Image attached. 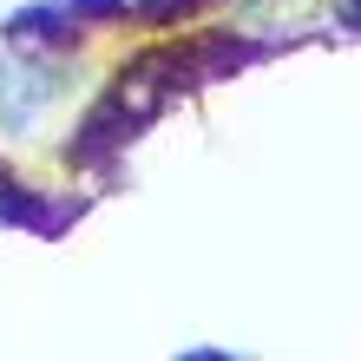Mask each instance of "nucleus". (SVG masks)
<instances>
[{
  "label": "nucleus",
  "mask_w": 361,
  "mask_h": 361,
  "mask_svg": "<svg viewBox=\"0 0 361 361\" xmlns=\"http://www.w3.org/2000/svg\"><path fill=\"white\" fill-rule=\"evenodd\" d=\"M53 92H59V66H47V59H0V118L7 125H33Z\"/></svg>",
  "instance_id": "1"
}]
</instances>
